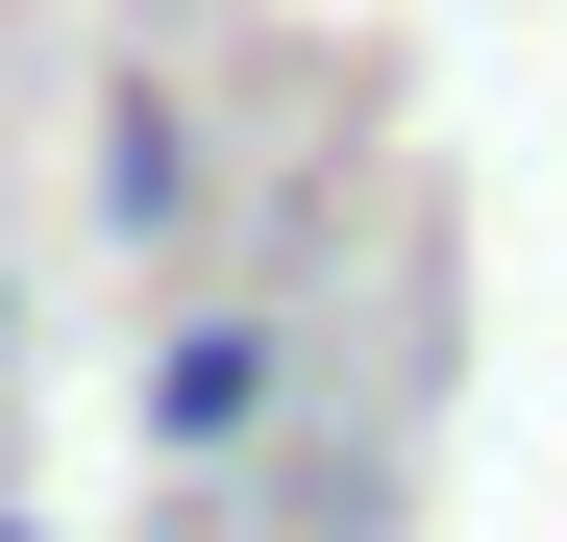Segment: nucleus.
I'll return each mask as SVG.
<instances>
[{"label":"nucleus","mask_w":567,"mask_h":542,"mask_svg":"<svg viewBox=\"0 0 567 542\" xmlns=\"http://www.w3.org/2000/svg\"><path fill=\"white\" fill-rule=\"evenodd\" d=\"M271 419V321H173L148 345V444H247Z\"/></svg>","instance_id":"1"}]
</instances>
